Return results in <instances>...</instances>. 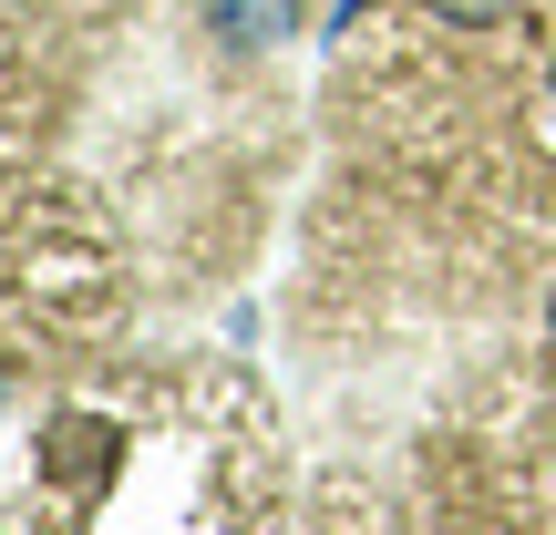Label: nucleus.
I'll use <instances>...</instances> for the list:
<instances>
[{
	"label": "nucleus",
	"mask_w": 556,
	"mask_h": 535,
	"mask_svg": "<svg viewBox=\"0 0 556 535\" xmlns=\"http://www.w3.org/2000/svg\"><path fill=\"white\" fill-rule=\"evenodd\" d=\"M422 11H443L454 31H495V21L516 11V0H422Z\"/></svg>",
	"instance_id": "obj_3"
},
{
	"label": "nucleus",
	"mask_w": 556,
	"mask_h": 535,
	"mask_svg": "<svg viewBox=\"0 0 556 535\" xmlns=\"http://www.w3.org/2000/svg\"><path fill=\"white\" fill-rule=\"evenodd\" d=\"M114 454H124V433H114V422L62 412V422H52V443H41V474H52L62 495H103V484H114Z\"/></svg>",
	"instance_id": "obj_1"
},
{
	"label": "nucleus",
	"mask_w": 556,
	"mask_h": 535,
	"mask_svg": "<svg viewBox=\"0 0 556 535\" xmlns=\"http://www.w3.org/2000/svg\"><path fill=\"white\" fill-rule=\"evenodd\" d=\"M546 93H556V62H546Z\"/></svg>",
	"instance_id": "obj_4"
},
{
	"label": "nucleus",
	"mask_w": 556,
	"mask_h": 535,
	"mask_svg": "<svg viewBox=\"0 0 556 535\" xmlns=\"http://www.w3.org/2000/svg\"><path fill=\"white\" fill-rule=\"evenodd\" d=\"M206 21H217L238 52H268V41H289V21H299V0H206Z\"/></svg>",
	"instance_id": "obj_2"
}]
</instances>
